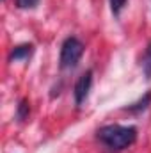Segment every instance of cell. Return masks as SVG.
Listing matches in <instances>:
<instances>
[{
    "label": "cell",
    "mask_w": 151,
    "mask_h": 153,
    "mask_svg": "<svg viewBox=\"0 0 151 153\" xmlns=\"http://www.w3.org/2000/svg\"><path fill=\"white\" fill-rule=\"evenodd\" d=\"M39 4V0H16V7L20 9H32Z\"/></svg>",
    "instance_id": "8"
},
{
    "label": "cell",
    "mask_w": 151,
    "mask_h": 153,
    "mask_svg": "<svg viewBox=\"0 0 151 153\" xmlns=\"http://www.w3.org/2000/svg\"><path fill=\"white\" fill-rule=\"evenodd\" d=\"M142 71H144L146 78H151V43L148 45V48L142 55Z\"/></svg>",
    "instance_id": "6"
},
{
    "label": "cell",
    "mask_w": 151,
    "mask_h": 153,
    "mask_svg": "<svg viewBox=\"0 0 151 153\" xmlns=\"http://www.w3.org/2000/svg\"><path fill=\"white\" fill-rule=\"evenodd\" d=\"M34 52V46L32 45H20V46H14L11 55H9V61L14 62V61H20V59H27L30 57V53Z\"/></svg>",
    "instance_id": "4"
},
{
    "label": "cell",
    "mask_w": 151,
    "mask_h": 153,
    "mask_svg": "<svg viewBox=\"0 0 151 153\" xmlns=\"http://www.w3.org/2000/svg\"><path fill=\"white\" fill-rule=\"evenodd\" d=\"M126 5V0H110V9H112V13L117 16L119 13H121V9Z\"/></svg>",
    "instance_id": "9"
},
{
    "label": "cell",
    "mask_w": 151,
    "mask_h": 153,
    "mask_svg": "<svg viewBox=\"0 0 151 153\" xmlns=\"http://www.w3.org/2000/svg\"><path fill=\"white\" fill-rule=\"evenodd\" d=\"M29 111H30V107H29V102H27V100H21V102H20V105H18L16 117H18V119H25V117L29 116Z\"/></svg>",
    "instance_id": "7"
},
{
    "label": "cell",
    "mask_w": 151,
    "mask_h": 153,
    "mask_svg": "<svg viewBox=\"0 0 151 153\" xmlns=\"http://www.w3.org/2000/svg\"><path fill=\"white\" fill-rule=\"evenodd\" d=\"M91 87H93V71L89 70V71H85L84 75L80 76L75 84L73 94H75V103L76 105H82V103L87 100Z\"/></svg>",
    "instance_id": "3"
},
{
    "label": "cell",
    "mask_w": 151,
    "mask_h": 153,
    "mask_svg": "<svg viewBox=\"0 0 151 153\" xmlns=\"http://www.w3.org/2000/svg\"><path fill=\"white\" fill-rule=\"evenodd\" d=\"M84 53V45L76 38L64 39L61 46V66L62 68H75Z\"/></svg>",
    "instance_id": "2"
},
{
    "label": "cell",
    "mask_w": 151,
    "mask_h": 153,
    "mask_svg": "<svg viewBox=\"0 0 151 153\" xmlns=\"http://www.w3.org/2000/svg\"><path fill=\"white\" fill-rule=\"evenodd\" d=\"M150 103H151V91L146 93L139 102H135V103H132L130 107H126V111H128V112H141V111H146Z\"/></svg>",
    "instance_id": "5"
},
{
    "label": "cell",
    "mask_w": 151,
    "mask_h": 153,
    "mask_svg": "<svg viewBox=\"0 0 151 153\" xmlns=\"http://www.w3.org/2000/svg\"><path fill=\"white\" fill-rule=\"evenodd\" d=\"M98 139L103 143L105 148H109L112 152H121L135 143L137 128L123 126V125H107L98 130Z\"/></svg>",
    "instance_id": "1"
}]
</instances>
